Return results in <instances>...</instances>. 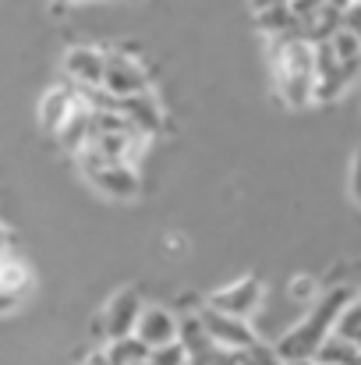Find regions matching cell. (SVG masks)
Instances as JSON below:
<instances>
[{
    "label": "cell",
    "mask_w": 361,
    "mask_h": 365,
    "mask_svg": "<svg viewBox=\"0 0 361 365\" xmlns=\"http://www.w3.org/2000/svg\"><path fill=\"white\" fill-rule=\"evenodd\" d=\"M351 298H355V291H351L347 284H340V287L326 291L323 298H315V302H312V312H308L294 330H287V334L280 337L276 355H280L283 362L315 359L319 344L333 334V327H337V319H340V312L347 309V302H351Z\"/></svg>",
    "instance_id": "6da1fadb"
},
{
    "label": "cell",
    "mask_w": 361,
    "mask_h": 365,
    "mask_svg": "<svg viewBox=\"0 0 361 365\" xmlns=\"http://www.w3.org/2000/svg\"><path fill=\"white\" fill-rule=\"evenodd\" d=\"M276 86L283 93V100L291 107H305L308 100H315V46L291 32V36H276Z\"/></svg>",
    "instance_id": "7a4b0ae2"
},
{
    "label": "cell",
    "mask_w": 361,
    "mask_h": 365,
    "mask_svg": "<svg viewBox=\"0 0 361 365\" xmlns=\"http://www.w3.org/2000/svg\"><path fill=\"white\" fill-rule=\"evenodd\" d=\"M103 89L110 96H135V93H149V75L127 57V53H107V75H103Z\"/></svg>",
    "instance_id": "3957f363"
},
{
    "label": "cell",
    "mask_w": 361,
    "mask_h": 365,
    "mask_svg": "<svg viewBox=\"0 0 361 365\" xmlns=\"http://www.w3.org/2000/svg\"><path fill=\"white\" fill-rule=\"evenodd\" d=\"M199 316H202V323H206V330H209V337H213L216 348L241 351V348H248V344L255 341V334L248 330V323L238 319V316H227V312H220V309H213V305H206Z\"/></svg>",
    "instance_id": "277c9868"
},
{
    "label": "cell",
    "mask_w": 361,
    "mask_h": 365,
    "mask_svg": "<svg viewBox=\"0 0 361 365\" xmlns=\"http://www.w3.org/2000/svg\"><path fill=\"white\" fill-rule=\"evenodd\" d=\"M347 82L351 78L344 75V68H340V61L333 53V43L330 39L315 43V100H323V103L337 100Z\"/></svg>",
    "instance_id": "5b68a950"
},
{
    "label": "cell",
    "mask_w": 361,
    "mask_h": 365,
    "mask_svg": "<svg viewBox=\"0 0 361 365\" xmlns=\"http://www.w3.org/2000/svg\"><path fill=\"white\" fill-rule=\"evenodd\" d=\"M258 302H262V284H258L255 277H244V280L224 287V291H216V294L209 298L213 309H220V312H227V316H238V319L251 316V312L258 309Z\"/></svg>",
    "instance_id": "8992f818"
},
{
    "label": "cell",
    "mask_w": 361,
    "mask_h": 365,
    "mask_svg": "<svg viewBox=\"0 0 361 365\" xmlns=\"http://www.w3.org/2000/svg\"><path fill=\"white\" fill-rule=\"evenodd\" d=\"M64 75L75 86H103L107 75V53L93 50V46H71L64 57Z\"/></svg>",
    "instance_id": "52a82bcc"
},
{
    "label": "cell",
    "mask_w": 361,
    "mask_h": 365,
    "mask_svg": "<svg viewBox=\"0 0 361 365\" xmlns=\"http://www.w3.org/2000/svg\"><path fill=\"white\" fill-rule=\"evenodd\" d=\"M135 337L149 348H163L170 341H177V316L159 309V305H145L142 316H138V327H135Z\"/></svg>",
    "instance_id": "ba28073f"
},
{
    "label": "cell",
    "mask_w": 361,
    "mask_h": 365,
    "mask_svg": "<svg viewBox=\"0 0 361 365\" xmlns=\"http://www.w3.org/2000/svg\"><path fill=\"white\" fill-rule=\"evenodd\" d=\"M142 309H145V305H142L138 291H120V294H114V302H110L107 312H103V319H107V337H110V341L131 337L135 327H138Z\"/></svg>",
    "instance_id": "9c48e42d"
},
{
    "label": "cell",
    "mask_w": 361,
    "mask_h": 365,
    "mask_svg": "<svg viewBox=\"0 0 361 365\" xmlns=\"http://www.w3.org/2000/svg\"><path fill=\"white\" fill-rule=\"evenodd\" d=\"M120 114L127 118V124H131L135 131H142V135H149V131H159V128H163V110H159V103H156V96H152V93L124 96V100H120Z\"/></svg>",
    "instance_id": "30bf717a"
},
{
    "label": "cell",
    "mask_w": 361,
    "mask_h": 365,
    "mask_svg": "<svg viewBox=\"0 0 361 365\" xmlns=\"http://www.w3.org/2000/svg\"><path fill=\"white\" fill-rule=\"evenodd\" d=\"M89 181H93L103 195L120 199V202L138 195V178H135V170H131L127 163H107V167H100L96 174H89Z\"/></svg>",
    "instance_id": "8fae6325"
},
{
    "label": "cell",
    "mask_w": 361,
    "mask_h": 365,
    "mask_svg": "<svg viewBox=\"0 0 361 365\" xmlns=\"http://www.w3.org/2000/svg\"><path fill=\"white\" fill-rule=\"evenodd\" d=\"M78 107V86L68 78V86H57V89H50L46 96H43V103H39V121L43 128H50V131H57L61 124L68 121V114Z\"/></svg>",
    "instance_id": "7c38bea8"
},
{
    "label": "cell",
    "mask_w": 361,
    "mask_h": 365,
    "mask_svg": "<svg viewBox=\"0 0 361 365\" xmlns=\"http://www.w3.org/2000/svg\"><path fill=\"white\" fill-rule=\"evenodd\" d=\"M57 138H61V145L68 149V153H82L85 145H89V138H93V110L78 100V107L68 114V121L57 128Z\"/></svg>",
    "instance_id": "4fadbf2b"
},
{
    "label": "cell",
    "mask_w": 361,
    "mask_h": 365,
    "mask_svg": "<svg viewBox=\"0 0 361 365\" xmlns=\"http://www.w3.org/2000/svg\"><path fill=\"white\" fill-rule=\"evenodd\" d=\"M177 341H181V348L188 351V359H192V355H202V351H209V348H216L199 312L177 319Z\"/></svg>",
    "instance_id": "5bb4252c"
},
{
    "label": "cell",
    "mask_w": 361,
    "mask_h": 365,
    "mask_svg": "<svg viewBox=\"0 0 361 365\" xmlns=\"http://www.w3.org/2000/svg\"><path fill=\"white\" fill-rule=\"evenodd\" d=\"M361 359V348L355 341H347V337H340V334H330L323 344H319V351H315V365H358Z\"/></svg>",
    "instance_id": "9a60e30c"
},
{
    "label": "cell",
    "mask_w": 361,
    "mask_h": 365,
    "mask_svg": "<svg viewBox=\"0 0 361 365\" xmlns=\"http://www.w3.org/2000/svg\"><path fill=\"white\" fill-rule=\"evenodd\" d=\"M330 43H333V53H337L344 75L355 78L361 71V36H355L351 29H337V32L330 36Z\"/></svg>",
    "instance_id": "2e32d148"
},
{
    "label": "cell",
    "mask_w": 361,
    "mask_h": 365,
    "mask_svg": "<svg viewBox=\"0 0 361 365\" xmlns=\"http://www.w3.org/2000/svg\"><path fill=\"white\" fill-rule=\"evenodd\" d=\"M258 25H262L269 36H291V32L305 36L287 0H283V4H273V7H262V11H258Z\"/></svg>",
    "instance_id": "e0dca14e"
},
{
    "label": "cell",
    "mask_w": 361,
    "mask_h": 365,
    "mask_svg": "<svg viewBox=\"0 0 361 365\" xmlns=\"http://www.w3.org/2000/svg\"><path fill=\"white\" fill-rule=\"evenodd\" d=\"M28 280H32V273H28V266H25V259H18V255H0V291H7V294H14V298H21L25 294V287H28Z\"/></svg>",
    "instance_id": "ac0fdd59"
},
{
    "label": "cell",
    "mask_w": 361,
    "mask_h": 365,
    "mask_svg": "<svg viewBox=\"0 0 361 365\" xmlns=\"http://www.w3.org/2000/svg\"><path fill=\"white\" fill-rule=\"evenodd\" d=\"M149 344H142L135 334L131 337H117V341H110V348H107V359L110 365H135V362H149Z\"/></svg>",
    "instance_id": "d6986e66"
},
{
    "label": "cell",
    "mask_w": 361,
    "mask_h": 365,
    "mask_svg": "<svg viewBox=\"0 0 361 365\" xmlns=\"http://www.w3.org/2000/svg\"><path fill=\"white\" fill-rule=\"evenodd\" d=\"M333 334H340V337H347V341L358 344V337H361V298H351V302H347V309L340 312Z\"/></svg>",
    "instance_id": "ffe728a7"
},
{
    "label": "cell",
    "mask_w": 361,
    "mask_h": 365,
    "mask_svg": "<svg viewBox=\"0 0 361 365\" xmlns=\"http://www.w3.org/2000/svg\"><path fill=\"white\" fill-rule=\"evenodd\" d=\"M238 365H283V359L276 355V348H269L262 341H251L248 348L238 351Z\"/></svg>",
    "instance_id": "44dd1931"
},
{
    "label": "cell",
    "mask_w": 361,
    "mask_h": 365,
    "mask_svg": "<svg viewBox=\"0 0 361 365\" xmlns=\"http://www.w3.org/2000/svg\"><path fill=\"white\" fill-rule=\"evenodd\" d=\"M149 365H188V351L181 348V341H170L149 351Z\"/></svg>",
    "instance_id": "7402d4cb"
},
{
    "label": "cell",
    "mask_w": 361,
    "mask_h": 365,
    "mask_svg": "<svg viewBox=\"0 0 361 365\" xmlns=\"http://www.w3.org/2000/svg\"><path fill=\"white\" fill-rule=\"evenodd\" d=\"M188 365H238V351H231V348H209L202 355H192Z\"/></svg>",
    "instance_id": "603a6c76"
},
{
    "label": "cell",
    "mask_w": 361,
    "mask_h": 365,
    "mask_svg": "<svg viewBox=\"0 0 361 365\" xmlns=\"http://www.w3.org/2000/svg\"><path fill=\"white\" fill-rule=\"evenodd\" d=\"M315 291H319V284H315L312 277H294V280H291V298H294V302H305V305H308V302L319 298Z\"/></svg>",
    "instance_id": "cb8c5ba5"
},
{
    "label": "cell",
    "mask_w": 361,
    "mask_h": 365,
    "mask_svg": "<svg viewBox=\"0 0 361 365\" xmlns=\"http://www.w3.org/2000/svg\"><path fill=\"white\" fill-rule=\"evenodd\" d=\"M351 192H355V202L361 206V149L355 153V163H351Z\"/></svg>",
    "instance_id": "d4e9b609"
},
{
    "label": "cell",
    "mask_w": 361,
    "mask_h": 365,
    "mask_svg": "<svg viewBox=\"0 0 361 365\" xmlns=\"http://www.w3.org/2000/svg\"><path fill=\"white\" fill-rule=\"evenodd\" d=\"M85 365H110V359H107V351H96V355H89Z\"/></svg>",
    "instance_id": "484cf974"
},
{
    "label": "cell",
    "mask_w": 361,
    "mask_h": 365,
    "mask_svg": "<svg viewBox=\"0 0 361 365\" xmlns=\"http://www.w3.org/2000/svg\"><path fill=\"white\" fill-rule=\"evenodd\" d=\"M4 252H7V231L0 227V255H4Z\"/></svg>",
    "instance_id": "4316f807"
},
{
    "label": "cell",
    "mask_w": 361,
    "mask_h": 365,
    "mask_svg": "<svg viewBox=\"0 0 361 365\" xmlns=\"http://www.w3.org/2000/svg\"><path fill=\"white\" fill-rule=\"evenodd\" d=\"M283 365H315L312 359H298V362H283Z\"/></svg>",
    "instance_id": "83f0119b"
},
{
    "label": "cell",
    "mask_w": 361,
    "mask_h": 365,
    "mask_svg": "<svg viewBox=\"0 0 361 365\" xmlns=\"http://www.w3.org/2000/svg\"><path fill=\"white\" fill-rule=\"evenodd\" d=\"M64 4H68V0H53V7H57V11H64Z\"/></svg>",
    "instance_id": "f1b7e54d"
},
{
    "label": "cell",
    "mask_w": 361,
    "mask_h": 365,
    "mask_svg": "<svg viewBox=\"0 0 361 365\" xmlns=\"http://www.w3.org/2000/svg\"><path fill=\"white\" fill-rule=\"evenodd\" d=\"M135 365H149V362H135Z\"/></svg>",
    "instance_id": "f546056e"
},
{
    "label": "cell",
    "mask_w": 361,
    "mask_h": 365,
    "mask_svg": "<svg viewBox=\"0 0 361 365\" xmlns=\"http://www.w3.org/2000/svg\"><path fill=\"white\" fill-rule=\"evenodd\" d=\"M351 4H361V0H351Z\"/></svg>",
    "instance_id": "4dcf8cb0"
},
{
    "label": "cell",
    "mask_w": 361,
    "mask_h": 365,
    "mask_svg": "<svg viewBox=\"0 0 361 365\" xmlns=\"http://www.w3.org/2000/svg\"><path fill=\"white\" fill-rule=\"evenodd\" d=\"M358 348H361V337H358Z\"/></svg>",
    "instance_id": "1f68e13d"
}]
</instances>
